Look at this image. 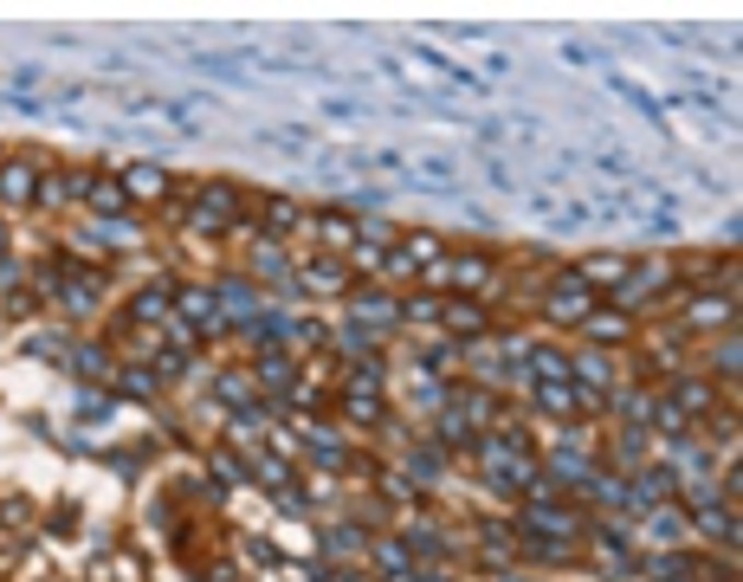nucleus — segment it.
<instances>
[{
  "label": "nucleus",
  "instance_id": "1",
  "mask_svg": "<svg viewBox=\"0 0 743 582\" xmlns=\"http://www.w3.org/2000/svg\"><path fill=\"white\" fill-rule=\"evenodd\" d=\"M240 214H246V201H240L233 182H207L201 201H195V226H233Z\"/></svg>",
  "mask_w": 743,
  "mask_h": 582
},
{
  "label": "nucleus",
  "instance_id": "2",
  "mask_svg": "<svg viewBox=\"0 0 743 582\" xmlns=\"http://www.w3.org/2000/svg\"><path fill=\"white\" fill-rule=\"evenodd\" d=\"M589 311H595V291L582 286L576 272H556V286H549V317H576V324H582Z\"/></svg>",
  "mask_w": 743,
  "mask_h": 582
},
{
  "label": "nucleus",
  "instance_id": "3",
  "mask_svg": "<svg viewBox=\"0 0 743 582\" xmlns=\"http://www.w3.org/2000/svg\"><path fill=\"white\" fill-rule=\"evenodd\" d=\"M0 201L7 208H33L39 201V168L33 162H7L0 168Z\"/></svg>",
  "mask_w": 743,
  "mask_h": 582
},
{
  "label": "nucleus",
  "instance_id": "4",
  "mask_svg": "<svg viewBox=\"0 0 743 582\" xmlns=\"http://www.w3.org/2000/svg\"><path fill=\"white\" fill-rule=\"evenodd\" d=\"M124 195H130V201H162V195H169V168H162V162H130V168H124Z\"/></svg>",
  "mask_w": 743,
  "mask_h": 582
},
{
  "label": "nucleus",
  "instance_id": "5",
  "mask_svg": "<svg viewBox=\"0 0 743 582\" xmlns=\"http://www.w3.org/2000/svg\"><path fill=\"white\" fill-rule=\"evenodd\" d=\"M589 291H614V286H627L634 279V266L627 259H614V253H595V259H582V272H576Z\"/></svg>",
  "mask_w": 743,
  "mask_h": 582
},
{
  "label": "nucleus",
  "instance_id": "6",
  "mask_svg": "<svg viewBox=\"0 0 743 582\" xmlns=\"http://www.w3.org/2000/svg\"><path fill=\"white\" fill-rule=\"evenodd\" d=\"M433 272H440L446 286H460V291H478L485 279H491V259H485V253H466V259H440Z\"/></svg>",
  "mask_w": 743,
  "mask_h": 582
},
{
  "label": "nucleus",
  "instance_id": "7",
  "mask_svg": "<svg viewBox=\"0 0 743 582\" xmlns=\"http://www.w3.org/2000/svg\"><path fill=\"white\" fill-rule=\"evenodd\" d=\"M304 291H324V298H337V291H349V272H343V259H330V253H317V259L304 266Z\"/></svg>",
  "mask_w": 743,
  "mask_h": 582
},
{
  "label": "nucleus",
  "instance_id": "8",
  "mask_svg": "<svg viewBox=\"0 0 743 582\" xmlns=\"http://www.w3.org/2000/svg\"><path fill=\"white\" fill-rule=\"evenodd\" d=\"M259 214H266V220H259V226H266V240L291 233V226L304 220V214H298V201H285V195H266V201H259Z\"/></svg>",
  "mask_w": 743,
  "mask_h": 582
},
{
  "label": "nucleus",
  "instance_id": "9",
  "mask_svg": "<svg viewBox=\"0 0 743 582\" xmlns=\"http://www.w3.org/2000/svg\"><path fill=\"white\" fill-rule=\"evenodd\" d=\"M440 317H446V330H460V337H478V330L491 324L478 304H460V298H453V304H440Z\"/></svg>",
  "mask_w": 743,
  "mask_h": 582
},
{
  "label": "nucleus",
  "instance_id": "10",
  "mask_svg": "<svg viewBox=\"0 0 743 582\" xmlns=\"http://www.w3.org/2000/svg\"><path fill=\"white\" fill-rule=\"evenodd\" d=\"M84 195H91V208H97V214H124V208H130V195H124V182H91Z\"/></svg>",
  "mask_w": 743,
  "mask_h": 582
},
{
  "label": "nucleus",
  "instance_id": "11",
  "mask_svg": "<svg viewBox=\"0 0 743 582\" xmlns=\"http://www.w3.org/2000/svg\"><path fill=\"white\" fill-rule=\"evenodd\" d=\"M582 324H589V337H602V344H614V337L627 344V317H614V311H589Z\"/></svg>",
  "mask_w": 743,
  "mask_h": 582
},
{
  "label": "nucleus",
  "instance_id": "12",
  "mask_svg": "<svg viewBox=\"0 0 743 582\" xmlns=\"http://www.w3.org/2000/svg\"><path fill=\"white\" fill-rule=\"evenodd\" d=\"M317 240H324V246H356V226L343 214H317Z\"/></svg>",
  "mask_w": 743,
  "mask_h": 582
},
{
  "label": "nucleus",
  "instance_id": "13",
  "mask_svg": "<svg viewBox=\"0 0 743 582\" xmlns=\"http://www.w3.org/2000/svg\"><path fill=\"white\" fill-rule=\"evenodd\" d=\"M673 408H678V415H705V408H711V388H705V382H678Z\"/></svg>",
  "mask_w": 743,
  "mask_h": 582
},
{
  "label": "nucleus",
  "instance_id": "14",
  "mask_svg": "<svg viewBox=\"0 0 743 582\" xmlns=\"http://www.w3.org/2000/svg\"><path fill=\"white\" fill-rule=\"evenodd\" d=\"M169 298H175V291H169V286L142 291V298H136V317H142V324H149V317H155V324H169V317H162V311H169Z\"/></svg>",
  "mask_w": 743,
  "mask_h": 582
},
{
  "label": "nucleus",
  "instance_id": "15",
  "mask_svg": "<svg viewBox=\"0 0 743 582\" xmlns=\"http://www.w3.org/2000/svg\"><path fill=\"white\" fill-rule=\"evenodd\" d=\"M653 537H660V544H678V537H685V517H678V511H660V517H653Z\"/></svg>",
  "mask_w": 743,
  "mask_h": 582
},
{
  "label": "nucleus",
  "instance_id": "16",
  "mask_svg": "<svg viewBox=\"0 0 743 582\" xmlns=\"http://www.w3.org/2000/svg\"><path fill=\"white\" fill-rule=\"evenodd\" d=\"M653 428H660V434H685V415H678V408H673V401H666V408H653Z\"/></svg>",
  "mask_w": 743,
  "mask_h": 582
},
{
  "label": "nucleus",
  "instance_id": "17",
  "mask_svg": "<svg viewBox=\"0 0 743 582\" xmlns=\"http://www.w3.org/2000/svg\"><path fill=\"white\" fill-rule=\"evenodd\" d=\"M705 537H718V544H738V517L724 511V517H705Z\"/></svg>",
  "mask_w": 743,
  "mask_h": 582
},
{
  "label": "nucleus",
  "instance_id": "18",
  "mask_svg": "<svg viewBox=\"0 0 743 582\" xmlns=\"http://www.w3.org/2000/svg\"><path fill=\"white\" fill-rule=\"evenodd\" d=\"M253 266H266V279H278V272H285V253H278V246H253Z\"/></svg>",
  "mask_w": 743,
  "mask_h": 582
},
{
  "label": "nucleus",
  "instance_id": "19",
  "mask_svg": "<svg viewBox=\"0 0 743 582\" xmlns=\"http://www.w3.org/2000/svg\"><path fill=\"white\" fill-rule=\"evenodd\" d=\"M543 401H549V408H576L582 395H576V388H562V382H543Z\"/></svg>",
  "mask_w": 743,
  "mask_h": 582
},
{
  "label": "nucleus",
  "instance_id": "20",
  "mask_svg": "<svg viewBox=\"0 0 743 582\" xmlns=\"http://www.w3.org/2000/svg\"><path fill=\"white\" fill-rule=\"evenodd\" d=\"M356 304H362V311H369V317H395V304H388V298H375V291H362V298H356Z\"/></svg>",
  "mask_w": 743,
  "mask_h": 582
}]
</instances>
